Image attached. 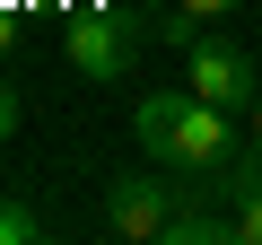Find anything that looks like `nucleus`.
I'll use <instances>...</instances> for the list:
<instances>
[{"mask_svg":"<svg viewBox=\"0 0 262 245\" xmlns=\"http://www.w3.org/2000/svg\"><path fill=\"white\" fill-rule=\"evenodd\" d=\"M131 132H140V149L166 167V175H192V184H219L227 175V158L245 149L236 140V122H227V105H210V96H175V88H158V96H140L131 105Z\"/></svg>","mask_w":262,"mask_h":245,"instance_id":"nucleus-1","label":"nucleus"},{"mask_svg":"<svg viewBox=\"0 0 262 245\" xmlns=\"http://www.w3.org/2000/svg\"><path fill=\"white\" fill-rule=\"evenodd\" d=\"M184 70H192V96H210V105H227V114H245V105L262 96V62H253V44H227L219 27L184 53Z\"/></svg>","mask_w":262,"mask_h":245,"instance_id":"nucleus-2","label":"nucleus"},{"mask_svg":"<svg viewBox=\"0 0 262 245\" xmlns=\"http://www.w3.org/2000/svg\"><path fill=\"white\" fill-rule=\"evenodd\" d=\"M175 193H184V184L114 175V184H105V228H114V236H140V245H158V236H166V219H175Z\"/></svg>","mask_w":262,"mask_h":245,"instance_id":"nucleus-3","label":"nucleus"},{"mask_svg":"<svg viewBox=\"0 0 262 245\" xmlns=\"http://www.w3.org/2000/svg\"><path fill=\"white\" fill-rule=\"evenodd\" d=\"M158 245H236V201H227L219 184L175 193V219H166V236H158Z\"/></svg>","mask_w":262,"mask_h":245,"instance_id":"nucleus-4","label":"nucleus"},{"mask_svg":"<svg viewBox=\"0 0 262 245\" xmlns=\"http://www.w3.org/2000/svg\"><path fill=\"white\" fill-rule=\"evenodd\" d=\"M70 70L96 79V88L122 79V70H131V35H122L114 18H70Z\"/></svg>","mask_w":262,"mask_h":245,"instance_id":"nucleus-5","label":"nucleus"},{"mask_svg":"<svg viewBox=\"0 0 262 245\" xmlns=\"http://www.w3.org/2000/svg\"><path fill=\"white\" fill-rule=\"evenodd\" d=\"M35 236H44V219L27 201H0V245H35Z\"/></svg>","mask_w":262,"mask_h":245,"instance_id":"nucleus-6","label":"nucleus"},{"mask_svg":"<svg viewBox=\"0 0 262 245\" xmlns=\"http://www.w3.org/2000/svg\"><path fill=\"white\" fill-rule=\"evenodd\" d=\"M236 245H262V184L236 193Z\"/></svg>","mask_w":262,"mask_h":245,"instance_id":"nucleus-7","label":"nucleus"},{"mask_svg":"<svg viewBox=\"0 0 262 245\" xmlns=\"http://www.w3.org/2000/svg\"><path fill=\"white\" fill-rule=\"evenodd\" d=\"M175 9H184L192 27H219V18H236V9H245V0H175Z\"/></svg>","mask_w":262,"mask_h":245,"instance_id":"nucleus-8","label":"nucleus"},{"mask_svg":"<svg viewBox=\"0 0 262 245\" xmlns=\"http://www.w3.org/2000/svg\"><path fill=\"white\" fill-rule=\"evenodd\" d=\"M253 140H262V96H253Z\"/></svg>","mask_w":262,"mask_h":245,"instance_id":"nucleus-9","label":"nucleus"}]
</instances>
